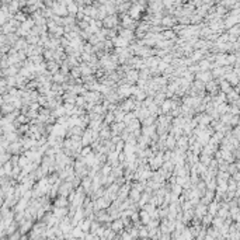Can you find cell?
<instances>
[{
  "mask_svg": "<svg viewBox=\"0 0 240 240\" xmlns=\"http://www.w3.org/2000/svg\"><path fill=\"white\" fill-rule=\"evenodd\" d=\"M124 226H125V225H124V220L121 219V218L114 219L112 222H111V227H112V230H115V232H118V233L124 229Z\"/></svg>",
  "mask_w": 240,
  "mask_h": 240,
  "instance_id": "cell-15",
  "label": "cell"
},
{
  "mask_svg": "<svg viewBox=\"0 0 240 240\" xmlns=\"http://www.w3.org/2000/svg\"><path fill=\"white\" fill-rule=\"evenodd\" d=\"M117 17L115 16H110L107 17V18H104V27H107V28H111V27H117Z\"/></svg>",
  "mask_w": 240,
  "mask_h": 240,
  "instance_id": "cell-16",
  "label": "cell"
},
{
  "mask_svg": "<svg viewBox=\"0 0 240 240\" xmlns=\"http://www.w3.org/2000/svg\"><path fill=\"white\" fill-rule=\"evenodd\" d=\"M9 152H10L11 154H23L24 152H25V149H24L23 143H21L20 140H17V142H11L10 143Z\"/></svg>",
  "mask_w": 240,
  "mask_h": 240,
  "instance_id": "cell-3",
  "label": "cell"
},
{
  "mask_svg": "<svg viewBox=\"0 0 240 240\" xmlns=\"http://www.w3.org/2000/svg\"><path fill=\"white\" fill-rule=\"evenodd\" d=\"M114 122H115V112L114 111H107V114L104 115V124L112 125Z\"/></svg>",
  "mask_w": 240,
  "mask_h": 240,
  "instance_id": "cell-17",
  "label": "cell"
},
{
  "mask_svg": "<svg viewBox=\"0 0 240 240\" xmlns=\"http://www.w3.org/2000/svg\"><path fill=\"white\" fill-rule=\"evenodd\" d=\"M66 80H67V74H63L60 70H59V72H56V73L53 74V77H52L53 83H59V84H63Z\"/></svg>",
  "mask_w": 240,
  "mask_h": 240,
  "instance_id": "cell-9",
  "label": "cell"
},
{
  "mask_svg": "<svg viewBox=\"0 0 240 240\" xmlns=\"http://www.w3.org/2000/svg\"><path fill=\"white\" fill-rule=\"evenodd\" d=\"M52 212L55 213L59 219H62L63 216L69 215V207H55V208H52Z\"/></svg>",
  "mask_w": 240,
  "mask_h": 240,
  "instance_id": "cell-6",
  "label": "cell"
},
{
  "mask_svg": "<svg viewBox=\"0 0 240 240\" xmlns=\"http://www.w3.org/2000/svg\"><path fill=\"white\" fill-rule=\"evenodd\" d=\"M125 128H127V124L124 122H114L112 127H111V129H112V135H121V133L125 131Z\"/></svg>",
  "mask_w": 240,
  "mask_h": 240,
  "instance_id": "cell-5",
  "label": "cell"
},
{
  "mask_svg": "<svg viewBox=\"0 0 240 240\" xmlns=\"http://www.w3.org/2000/svg\"><path fill=\"white\" fill-rule=\"evenodd\" d=\"M70 76L73 77V79H79L80 76H83L82 74V69H80V66H74L70 69Z\"/></svg>",
  "mask_w": 240,
  "mask_h": 240,
  "instance_id": "cell-22",
  "label": "cell"
},
{
  "mask_svg": "<svg viewBox=\"0 0 240 240\" xmlns=\"http://www.w3.org/2000/svg\"><path fill=\"white\" fill-rule=\"evenodd\" d=\"M140 197H142V192H140L139 190H136V188H131V192H129V198L132 201H135V202H139Z\"/></svg>",
  "mask_w": 240,
  "mask_h": 240,
  "instance_id": "cell-18",
  "label": "cell"
},
{
  "mask_svg": "<svg viewBox=\"0 0 240 240\" xmlns=\"http://www.w3.org/2000/svg\"><path fill=\"white\" fill-rule=\"evenodd\" d=\"M82 142H83V146H90L94 142L93 138V129L87 127V129H84L83 135H82Z\"/></svg>",
  "mask_w": 240,
  "mask_h": 240,
  "instance_id": "cell-1",
  "label": "cell"
},
{
  "mask_svg": "<svg viewBox=\"0 0 240 240\" xmlns=\"http://www.w3.org/2000/svg\"><path fill=\"white\" fill-rule=\"evenodd\" d=\"M67 11L70 14H76V13H79V7L74 3H70V4H67Z\"/></svg>",
  "mask_w": 240,
  "mask_h": 240,
  "instance_id": "cell-29",
  "label": "cell"
},
{
  "mask_svg": "<svg viewBox=\"0 0 240 240\" xmlns=\"http://www.w3.org/2000/svg\"><path fill=\"white\" fill-rule=\"evenodd\" d=\"M159 226H160L159 219H152L149 222V225H147V227H149V229H156V227H159Z\"/></svg>",
  "mask_w": 240,
  "mask_h": 240,
  "instance_id": "cell-33",
  "label": "cell"
},
{
  "mask_svg": "<svg viewBox=\"0 0 240 240\" xmlns=\"http://www.w3.org/2000/svg\"><path fill=\"white\" fill-rule=\"evenodd\" d=\"M45 59L44 58V55H34V56H30L28 58V60L30 62H32L34 65H40V63H42V60Z\"/></svg>",
  "mask_w": 240,
  "mask_h": 240,
  "instance_id": "cell-23",
  "label": "cell"
},
{
  "mask_svg": "<svg viewBox=\"0 0 240 240\" xmlns=\"http://www.w3.org/2000/svg\"><path fill=\"white\" fill-rule=\"evenodd\" d=\"M236 91H237V93H240V83L237 84V87H236Z\"/></svg>",
  "mask_w": 240,
  "mask_h": 240,
  "instance_id": "cell-41",
  "label": "cell"
},
{
  "mask_svg": "<svg viewBox=\"0 0 240 240\" xmlns=\"http://www.w3.org/2000/svg\"><path fill=\"white\" fill-rule=\"evenodd\" d=\"M21 170H23V169H21L20 166H14L13 171H11V178H14V180H17V177L20 176Z\"/></svg>",
  "mask_w": 240,
  "mask_h": 240,
  "instance_id": "cell-27",
  "label": "cell"
},
{
  "mask_svg": "<svg viewBox=\"0 0 240 240\" xmlns=\"http://www.w3.org/2000/svg\"><path fill=\"white\" fill-rule=\"evenodd\" d=\"M176 145H177L176 136H174L173 133L167 135V138H166V147H167V149H169V150H173L174 147H176Z\"/></svg>",
  "mask_w": 240,
  "mask_h": 240,
  "instance_id": "cell-11",
  "label": "cell"
},
{
  "mask_svg": "<svg viewBox=\"0 0 240 240\" xmlns=\"http://www.w3.org/2000/svg\"><path fill=\"white\" fill-rule=\"evenodd\" d=\"M212 201H213V191L208 190L207 194H205V197L202 198V202L204 204H209V202H212Z\"/></svg>",
  "mask_w": 240,
  "mask_h": 240,
  "instance_id": "cell-25",
  "label": "cell"
},
{
  "mask_svg": "<svg viewBox=\"0 0 240 240\" xmlns=\"http://www.w3.org/2000/svg\"><path fill=\"white\" fill-rule=\"evenodd\" d=\"M27 44H28V42H27V40H23V38H18V41H17V42L14 44L13 47L16 48L17 51H21V49H25V48H27Z\"/></svg>",
  "mask_w": 240,
  "mask_h": 240,
  "instance_id": "cell-21",
  "label": "cell"
},
{
  "mask_svg": "<svg viewBox=\"0 0 240 240\" xmlns=\"http://www.w3.org/2000/svg\"><path fill=\"white\" fill-rule=\"evenodd\" d=\"M162 23H163L166 27H171L174 24V20L171 18V17H166V18H163V21H162Z\"/></svg>",
  "mask_w": 240,
  "mask_h": 240,
  "instance_id": "cell-37",
  "label": "cell"
},
{
  "mask_svg": "<svg viewBox=\"0 0 240 240\" xmlns=\"http://www.w3.org/2000/svg\"><path fill=\"white\" fill-rule=\"evenodd\" d=\"M91 152H93V147H91V146H84L83 149H82V153H80V156L86 157L87 154H90Z\"/></svg>",
  "mask_w": 240,
  "mask_h": 240,
  "instance_id": "cell-32",
  "label": "cell"
},
{
  "mask_svg": "<svg viewBox=\"0 0 240 240\" xmlns=\"http://www.w3.org/2000/svg\"><path fill=\"white\" fill-rule=\"evenodd\" d=\"M213 74L211 73V72H207V70H200L197 73V79L201 80V82H204V83H208L211 79H212Z\"/></svg>",
  "mask_w": 240,
  "mask_h": 240,
  "instance_id": "cell-8",
  "label": "cell"
},
{
  "mask_svg": "<svg viewBox=\"0 0 240 240\" xmlns=\"http://www.w3.org/2000/svg\"><path fill=\"white\" fill-rule=\"evenodd\" d=\"M169 66H170V63H167V62H164L163 59L160 60V63H159V69H160V72H164V70H166Z\"/></svg>",
  "mask_w": 240,
  "mask_h": 240,
  "instance_id": "cell-38",
  "label": "cell"
},
{
  "mask_svg": "<svg viewBox=\"0 0 240 240\" xmlns=\"http://www.w3.org/2000/svg\"><path fill=\"white\" fill-rule=\"evenodd\" d=\"M28 131H30V125H27V124H21L18 127V132L20 133H27Z\"/></svg>",
  "mask_w": 240,
  "mask_h": 240,
  "instance_id": "cell-36",
  "label": "cell"
},
{
  "mask_svg": "<svg viewBox=\"0 0 240 240\" xmlns=\"http://www.w3.org/2000/svg\"><path fill=\"white\" fill-rule=\"evenodd\" d=\"M120 35H121V37H124L125 40H128L129 42L132 41V38L135 37V34L132 32V30H131V28H125V30H122V31H121Z\"/></svg>",
  "mask_w": 240,
  "mask_h": 240,
  "instance_id": "cell-20",
  "label": "cell"
},
{
  "mask_svg": "<svg viewBox=\"0 0 240 240\" xmlns=\"http://www.w3.org/2000/svg\"><path fill=\"white\" fill-rule=\"evenodd\" d=\"M16 20L18 21V23H21V21L24 23V21H27V17H25V14H21V13H20V14H17Z\"/></svg>",
  "mask_w": 240,
  "mask_h": 240,
  "instance_id": "cell-40",
  "label": "cell"
},
{
  "mask_svg": "<svg viewBox=\"0 0 240 240\" xmlns=\"http://www.w3.org/2000/svg\"><path fill=\"white\" fill-rule=\"evenodd\" d=\"M120 108L125 112H129V111H133L135 108V98L133 97H129V98H124V101L120 104Z\"/></svg>",
  "mask_w": 240,
  "mask_h": 240,
  "instance_id": "cell-2",
  "label": "cell"
},
{
  "mask_svg": "<svg viewBox=\"0 0 240 240\" xmlns=\"http://www.w3.org/2000/svg\"><path fill=\"white\" fill-rule=\"evenodd\" d=\"M207 90L211 91L212 94H213V91H216V83H215L213 80H209L207 83Z\"/></svg>",
  "mask_w": 240,
  "mask_h": 240,
  "instance_id": "cell-28",
  "label": "cell"
},
{
  "mask_svg": "<svg viewBox=\"0 0 240 240\" xmlns=\"http://www.w3.org/2000/svg\"><path fill=\"white\" fill-rule=\"evenodd\" d=\"M163 38L164 40H169V41H174V38H176V32H173V31H164Z\"/></svg>",
  "mask_w": 240,
  "mask_h": 240,
  "instance_id": "cell-26",
  "label": "cell"
},
{
  "mask_svg": "<svg viewBox=\"0 0 240 240\" xmlns=\"http://www.w3.org/2000/svg\"><path fill=\"white\" fill-rule=\"evenodd\" d=\"M124 147H125V140H124V139H121L120 142H118V143L115 145V149H117L118 152H122V150H124Z\"/></svg>",
  "mask_w": 240,
  "mask_h": 240,
  "instance_id": "cell-39",
  "label": "cell"
},
{
  "mask_svg": "<svg viewBox=\"0 0 240 240\" xmlns=\"http://www.w3.org/2000/svg\"><path fill=\"white\" fill-rule=\"evenodd\" d=\"M52 115L53 117H63V115H66V108H65V105H59L58 108H55V110L52 111Z\"/></svg>",
  "mask_w": 240,
  "mask_h": 240,
  "instance_id": "cell-19",
  "label": "cell"
},
{
  "mask_svg": "<svg viewBox=\"0 0 240 240\" xmlns=\"http://www.w3.org/2000/svg\"><path fill=\"white\" fill-rule=\"evenodd\" d=\"M87 103V100H86V97L84 96H77V98H76V105L77 107H84V104Z\"/></svg>",
  "mask_w": 240,
  "mask_h": 240,
  "instance_id": "cell-30",
  "label": "cell"
},
{
  "mask_svg": "<svg viewBox=\"0 0 240 240\" xmlns=\"http://www.w3.org/2000/svg\"><path fill=\"white\" fill-rule=\"evenodd\" d=\"M21 236H23V234H21V232H20V230H17V232H14L13 234H10V236L7 237V239H9V240H20Z\"/></svg>",
  "mask_w": 240,
  "mask_h": 240,
  "instance_id": "cell-34",
  "label": "cell"
},
{
  "mask_svg": "<svg viewBox=\"0 0 240 240\" xmlns=\"http://www.w3.org/2000/svg\"><path fill=\"white\" fill-rule=\"evenodd\" d=\"M220 89H222V91H225V93H229L230 91L229 82H220Z\"/></svg>",
  "mask_w": 240,
  "mask_h": 240,
  "instance_id": "cell-35",
  "label": "cell"
},
{
  "mask_svg": "<svg viewBox=\"0 0 240 240\" xmlns=\"http://www.w3.org/2000/svg\"><path fill=\"white\" fill-rule=\"evenodd\" d=\"M139 218H140V223H142V225H149V222L152 220L150 213L147 212V211H145V209L139 211Z\"/></svg>",
  "mask_w": 240,
  "mask_h": 240,
  "instance_id": "cell-10",
  "label": "cell"
},
{
  "mask_svg": "<svg viewBox=\"0 0 240 240\" xmlns=\"http://www.w3.org/2000/svg\"><path fill=\"white\" fill-rule=\"evenodd\" d=\"M194 209H195V218H198V219H202L208 213V207H207V204H204V202L198 204Z\"/></svg>",
  "mask_w": 240,
  "mask_h": 240,
  "instance_id": "cell-4",
  "label": "cell"
},
{
  "mask_svg": "<svg viewBox=\"0 0 240 240\" xmlns=\"http://www.w3.org/2000/svg\"><path fill=\"white\" fill-rule=\"evenodd\" d=\"M112 42H114V47L115 48H127L128 47V44H129V41L128 40H125L124 37H115V38H112Z\"/></svg>",
  "mask_w": 240,
  "mask_h": 240,
  "instance_id": "cell-7",
  "label": "cell"
},
{
  "mask_svg": "<svg viewBox=\"0 0 240 240\" xmlns=\"http://www.w3.org/2000/svg\"><path fill=\"white\" fill-rule=\"evenodd\" d=\"M60 63H58L56 60H48L47 62V66H48V70H49L52 74H55L56 72H59L60 70Z\"/></svg>",
  "mask_w": 240,
  "mask_h": 240,
  "instance_id": "cell-12",
  "label": "cell"
},
{
  "mask_svg": "<svg viewBox=\"0 0 240 240\" xmlns=\"http://www.w3.org/2000/svg\"><path fill=\"white\" fill-rule=\"evenodd\" d=\"M30 162H31V160L23 153V154L20 156V162H18V166H20L21 169H24V167H27L28 164H30Z\"/></svg>",
  "mask_w": 240,
  "mask_h": 240,
  "instance_id": "cell-24",
  "label": "cell"
},
{
  "mask_svg": "<svg viewBox=\"0 0 240 240\" xmlns=\"http://www.w3.org/2000/svg\"><path fill=\"white\" fill-rule=\"evenodd\" d=\"M62 98H63L65 103H74V104H76L77 96H76V93H73V91H69V90H67L66 93H63Z\"/></svg>",
  "mask_w": 240,
  "mask_h": 240,
  "instance_id": "cell-13",
  "label": "cell"
},
{
  "mask_svg": "<svg viewBox=\"0 0 240 240\" xmlns=\"http://www.w3.org/2000/svg\"><path fill=\"white\" fill-rule=\"evenodd\" d=\"M200 67H201V70H208L211 67V63H209V60L208 59H204V60H201L200 62Z\"/></svg>",
  "mask_w": 240,
  "mask_h": 240,
  "instance_id": "cell-31",
  "label": "cell"
},
{
  "mask_svg": "<svg viewBox=\"0 0 240 240\" xmlns=\"http://www.w3.org/2000/svg\"><path fill=\"white\" fill-rule=\"evenodd\" d=\"M69 198L65 195H59L58 198H55V205L53 207H67L69 205Z\"/></svg>",
  "mask_w": 240,
  "mask_h": 240,
  "instance_id": "cell-14",
  "label": "cell"
}]
</instances>
